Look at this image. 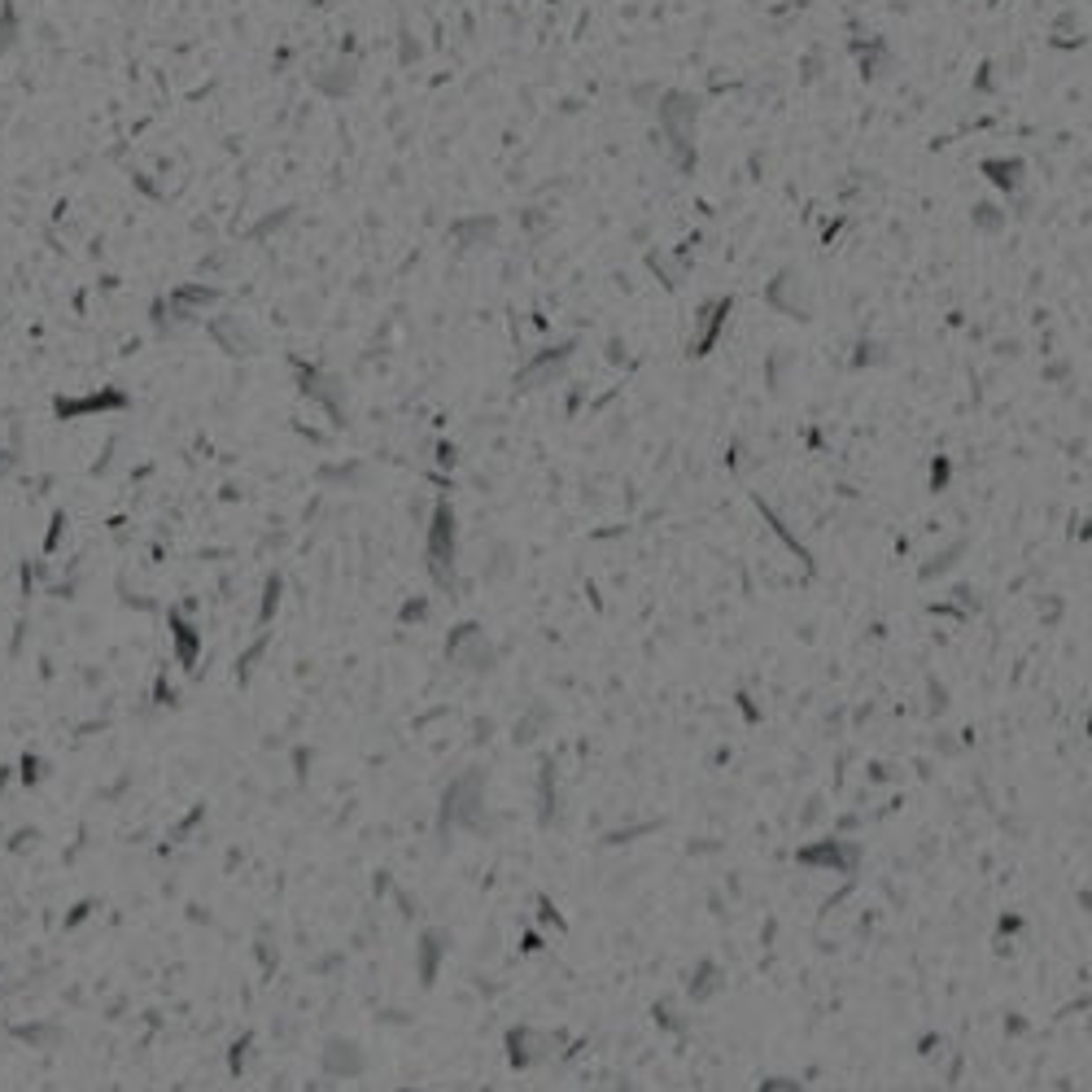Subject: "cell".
<instances>
[{
	"label": "cell",
	"mask_w": 1092,
	"mask_h": 1092,
	"mask_svg": "<svg viewBox=\"0 0 1092 1092\" xmlns=\"http://www.w3.org/2000/svg\"><path fill=\"white\" fill-rule=\"evenodd\" d=\"M18 44H22V18H18V9L4 0V4H0V57L13 53Z\"/></svg>",
	"instance_id": "cell-1"
}]
</instances>
